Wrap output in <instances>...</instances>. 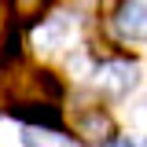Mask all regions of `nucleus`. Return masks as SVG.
Instances as JSON below:
<instances>
[{"instance_id":"f257e3e1","label":"nucleus","mask_w":147,"mask_h":147,"mask_svg":"<svg viewBox=\"0 0 147 147\" xmlns=\"http://www.w3.org/2000/svg\"><path fill=\"white\" fill-rule=\"evenodd\" d=\"M96 81H99V88L107 92V96H125V92H132V88H136V81H140V70H136V63L114 59V63H103V66H99Z\"/></svg>"},{"instance_id":"6e6552de","label":"nucleus","mask_w":147,"mask_h":147,"mask_svg":"<svg viewBox=\"0 0 147 147\" xmlns=\"http://www.w3.org/2000/svg\"><path fill=\"white\" fill-rule=\"evenodd\" d=\"M110 147H129V144H110Z\"/></svg>"},{"instance_id":"0eeeda50","label":"nucleus","mask_w":147,"mask_h":147,"mask_svg":"<svg viewBox=\"0 0 147 147\" xmlns=\"http://www.w3.org/2000/svg\"><path fill=\"white\" fill-rule=\"evenodd\" d=\"M52 0H15V15L22 22H37V18L44 15V7H48Z\"/></svg>"},{"instance_id":"39448f33","label":"nucleus","mask_w":147,"mask_h":147,"mask_svg":"<svg viewBox=\"0 0 147 147\" xmlns=\"http://www.w3.org/2000/svg\"><path fill=\"white\" fill-rule=\"evenodd\" d=\"M63 40H66V22L63 18H48L44 26H37V33H33V44L40 52H55Z\"/></svg>"},{"instance_id":"7ed1b4c3","label":"nucleus","mask_w":147,"mask_h":147,"mask_svg":"<svg viewBox=\"0 0 147 147\" xmlns=\"http://www.w3.org/2000/svg\"><path fill=\"white\" fill-rule=\"evenodd\" d=\"M114 30L125 37V40H140L147 37V7L140 0H125L114 15Z\"/></svg>"},{"instance_id":"1a4fd4ad","label":"nucleus","mask_w":147,"mask_h":147,"mask_svg":"<svg viewBox=\"0 0 147 147\" xmlns=\"http://www.w3.org/2000/svg\"><path fill=\"white\" fill-rule=\"evenodd\" d=\"M144 147H147V144H144Z\"/></svg>"},{"instance_id":"423d86ee","label":"nucleus","mask_w":147,"mask_h":147,"mask_svg":"<svg viewBox=\"0 0 147 147\" xmlns=\"http://www.w3.org/2000/svg\"><path fill=\"white\" fill-rule=\"evenodd\" d=\"M22 147H66V140L55 132V129H44V125H30L22 132Z\"/></svg>"},{"instance_id":"f03ea898","label":"nucleus","mask_w":147,"mask_h":147,"mask_svg":"<svg viewBox=\"0 0 147 147\" xmlns=\"http://www.w3.org/2000/svg\"><path fill=\"white\" fill-rule=\"evenodd\" d=\"M74 132L85 144H107L110 136H114V121H110V114H103V110H85V114L74 118Z\"/></svg>"},{"instance_id":"20e7f679","label":"nucleus","mask_w":147,"mask_h":147,"mask_svg":"<svg viewBox=\"0 0 147 147\" xmlns=\"http://www.w3.org/2000/svg\"><path fill=\"white\" fill-rule=\"evenodd\" d=\"M11 114L18 121H30V125H48V129L59 125V110L52 103H11Z\"/></svg>"}]
</instances>
